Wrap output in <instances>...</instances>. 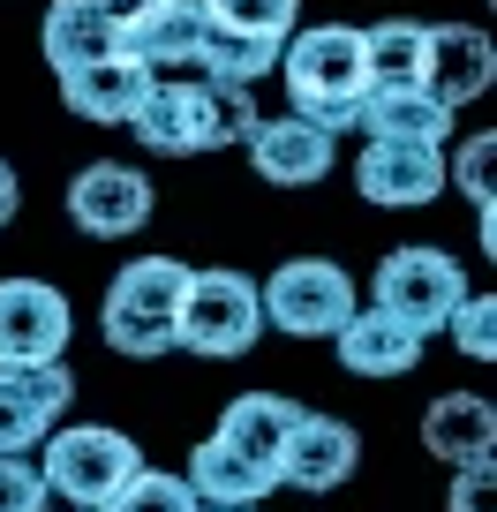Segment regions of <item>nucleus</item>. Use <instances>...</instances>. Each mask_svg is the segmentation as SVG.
I'll return each mask as SVG.
<instances>
[{"label":"nucleus","instance_id":"nucleus-1","mask_svg":"<svg viewBox=\"0 0 497 512\" xmlns=\"http://www.w3.org/2000/svg\"><path fill=\"white\" fill-rule=\"evenodd\" d=\"M257 98L234 91V83H211V76H166L151 83V98L136 106V136L144 151H226V144H249L257 136Z\"/></svg>","mask_w":497,"mask_h":512},{"label":"nucleus","instance_id":"nucleus-2","mask_svg":"<svg viewBox=\"0 0 497 512\" xmlns=\"http://www.w3.org/2000/svg\"><path fill=\"white\" fill-rule=\"evenodd\" d=\"M279 76H287V106L309 128L339 136L362 113V31L354 23H309L279 46Z\"/></svg>","mask_w":497,"mask_h":512},{"label":"nucleus","instance_id":"nucleus-3","mask_svg":"<svg viewBox=\"0 0 497 512\" xmlns=\"http://www.w3.org/2000/svg\"><path fill=\"white\" fill-rule=\"evenodd\" d=\"M181 294H189V264L181 256H136L106 287V347L151 362V354L181 347Z\"/></svg>","mask_w":497,"mask_h":512},{"label":"nucleus","instance_id":"nucleus-4","mask_svg":"<svg viewBox=\"0 0 497 512\" xmlns=\"http://www.w3.org/2000/svg\"><path fill=\"white\" fill-rule=\"evenodd\" d=\"M38 475H46V497L106 512L113 497H121L136 475H144V452H136V437L106 430V422H61V430L46 437V460H38Z\"/></svg>","mask_w":497,"mask_h":512},{"label":"nucleus","instance_id":"nucleus-5","mask_svg":"<svg viewBox=\"0 0 497 512\" xmlns=\"http://www.w3.org/2000/svg\"><path fill=\"white\" fill-rule=\"evenodd\" d=\"M264 339V302L257 279L234 272V264H211V272H189V294H181V347L204 354V362H241V354Z\"/></svg>","mask_w":497,"mask_h":512},{"label":"nucleus","instance_id":"nucleus-6","mask_svg":"<svg viewBox=\"0 0 497 512\" xmlns=\"http://www.w3.org/2000/svg\"><path fill=\"white\" fill-rule=\"evenodd\" d=\"M264 324H279L287 339H332L354 317V279L332 256H287L272 279H257Z\"/></svg>","mask_w":497,"mask_h":512},{"label":"nucleus","instance_id":"nucleus-7","mask_svg":"<svg viewBox=\"0 0 497 512\" xmlns=\"http://www.w3.org/2000/svg\"><path fill=\"white\" fill-rule=\"evenodd\" d=\"M467 294V272L460 256L445 249H392L385 264H377V279H369V309H385V317H400L407 332H445L452 302Z\"/></svg>","mask_w":497,"mask_h":512},{"label":"nucleus","instance_id":"nucleus-8","mask_svg":"<svg viewBox=\"0 0 497 512\" xmlns=\"http://www.w3.org/2000/svg\"><path fill=\"white\" fill-rule=\"evenodd\" d=\"M76 339V309L46 279H0V369H46Z\"/></svg>","mask_w":497,"mask_h":512},{"label":"nucleus","instance_id":"nucleus-9","mask_svg":"<svg viewBox=\"0 0 497 512\" xmlns=\"http://www.w3.org/2000/svg\"><path fill=\"white\" fill-rule=\"evenodd\" d=\"M204 31H211L204 0H144V8L121 23V53H129L151 83L196 76V61H204Z\"/></svg>","mask_w":497,"mask_h":512},{"label":"nucleus","instance_id":"nucleus-10","mask_svg":"<svg viewBox=\"0 0 497 512\" xmlns=\"http://www.w3.org/2000/svg\"><path fill=\"white\" fill-rule=\"evenodd\" d=\"M151 174L144 166H113V159H98V166H83L76 181H68V219L83 226L91 241H129V234H144L151 226Z\"/></svg>","mask_w":497,"mask_h":512},{"label":"nucleus","instance_id":"nucleus-11","mask_svg":"<svg viewBox=\"0 0 497 512\" xmlns=\"http://www.w3.org/2000/svg\"><path fill=\"white\" fill-rule=\"evenodd\" d=\"M68 400H76V377L68 362L46 369H0V460H31V445H46L61 430Z\"/></svg>","mask_w":497,"mask_h":512},{"label":"nucleus","instance_id":"nucleus-12","mask_svg":"<svg viewBox=\"0 0 497 512\" xmlns=\"http://www.w3.org/2000/svg\"><path fill=\"white\" fill-rule=\"evenodd\" d=\"M497 83V46L490 31H475V23H422V91L437 98V106H475L482 91Z\"/></svg>","mask_w":497,"mask_h":512},{"label":"nucleus","instance_id":"nucleus-13","mask_svg":"<svg viewBox=\"0 0 497 512\" xmlns=\"http://www.w3.org/2000/svg\"><path fill=\"white\" fill-rule=\"evenodd\" d=\"M362 467V437H354V422L339 415H302L287 430V445H279V490H339V482Z\"/></svg>","mask_w":497,"mask_h":512},{"label":"nucleus","instance_id":"nucleus-14","mask_svg":"<svg viewBox=\"0 0 497 512\" xmlns=\"http://www.w3.org/2000/svg\"><path fill=\"white\" fill-rule=\"evenodd\" d=\"M354 189L385 211H422L445 196V151L437 144H369L354 166Z\"/></svg>","mask_w":497,"mask_h":512},{"label":"nucleus","instance_id":"nucleus-15","mask_svg":"<svg viewBox=\"0 0 497 512\" xmlns=\"http://www.w3.org/2000/svg\"><path fill=\"white\" fill-rule=\"evenodd\" d=\"M332 144H339V136L309 128L302 113H279V121H257V136H249V166H257L272 189H317V181L332 174Z\"/></svg>","mask_w":497,"mask_h":512},{"label":"nucleus","instance_id":"nucleus-16","mask_svg":"<svg viewBox=\"0 0 497 512\" xmlns=\"http://www.w3.org/2000/svg\"><path fill=\"white\" fill-rule=\"evenodd\" d=\"M61 83V106L76 113V121H121L129 128L136 121V106L151 98V76L129 61V53H113V61H91V68H68V76H53Z\"/></svg>","mask_w":497,"mask_h":512},{"label":"nucleus","instance_id":"nucleus-17","mask_svg":"<svg viewBox=\"0 0 497 512\" xmlns=\"http://www.w3.org/2000/svg\"><path fill=\"white\" fill-rule=\"evenodd\" d=\"M332 339H339L347 377H407V369L422 362V332H407V324L385 317V309H354Z\"/></svg>","mask_w":497,"mask_h":512},{"label":"nucleus","instance_id":"nucleus-18","mask_svg":"<svg viewBox=\"0 0 497 512\" xmlns=\"http://www.w3.org/2000/svg\"><path fill=\"white\" fill-rule=\"evenodd\" d=\"M302 422V407L287 400V392H241V400H226L219 407V445L226 452H241V460H257V467H272L279 475V445H287V430Z\"/></svg>","mask_w":497,"mask_h":512},{"label":"nucleus","instance_id":"nucleus-19","mask_svg":"<svg viewBox=\"0 0 497 512\" xmlns=\"http://www.w3.org/2000/svg\"><path fill=\"white\" fill-rule=\"evenodd\" d=\"M422 445L445 467L490 460L497 452V407L482 400V392H445V400H430V415H422Z\"/></svg>","mask_w":497,"mask_h":512},{"label":"nucleus","instance_id":"nucleus-20","mask_svg":"<svg viewBox=\"0 0 497 512\" xmlns=\"http://www.w3.org/2000/svg\"><path fill=\"white\" fill-rule=\"evenodd\" d=\"M38 38H46L53 76L91 68V61H113V53H121V31H113V16L98 8V0H53L46 23H38Z\"/></svg>","mask_w":497,"mask_h":512},{"label":"nucleus","instance_id":"nucleus-21","mask_svg":"<svg viewBox=\"0 0 497 512\" xmlns=\"http://www.w3.org/2000/svg\"><path fill=\"white\" fill-rule=\"evenodd\" d=\"M354 121L369 128V144H437L452 136V106H437L430 91H362V113Z\"/></svg>","mask_w":497,"mask_h":512},{"label":"nucleus","instance_id":"nucleus-22","mask_svg":"<svg viewBox=\"0 0 497 512\" xmlns=\"http://www.w3.org/2000/svg\"><path fill=\"white\" fill-rule=\"evenodd\" d=\"M196 490V505H264V497L279 490L272 467L241 460V452H226L219 437H204V445L189 452V475H181Z\"/></svg>","mask_w":497,"mask_h":512},{"label":"nucleus","instance_id":"nucleus-23","mask_svg":"<svg viewBox=\"0 0 497 512\" xmlns=\"http://www.w3.org/2000/svg\"><path fill=\"white\" fill-rule=\"evenodd\" d=\"M362 91H422V23L392 16L362 31Z\"/></svg>","mask_w":497,"mask_h":512},{"label":"nucleus","instance_id":"nucleus-24","mask_svg":"<svg viewBox=\"0 0 497 512\" xmlns=\"http://www.w3.org/2000/svg\"><path fill=\"white\" fill-rule=\"evenodd\" d=\"M279 68V46L272 38H234V31H204V61H196V76L211 83H234V91H249L257 76H272Z\"/></svg>","mask_w":497,"mask_h":512},{"label":"nucleus","instance_id":"nucleus-25","mask_svg":"<svg viewBox=\"0 0 497 512\" xmlns=\"http://www.w3.org/2000/svg\"><path fill=\"white\" fill-rule=\"evenodd\" d=\"M302 0H204V23L211 31H234V38H272V46H287L294 31H302Z\"/></svg>","mask_w":497,"mask_h":512},{"label":"nucleus","instance_id":"nucleus-26","mask_svg":"<svg viewBox=\"0 0 497 512\" xmlns=\"http://www.w3.org/2000/svg\"><path fill=\"white\" fill-rule=\"evenodd\" d=\"M490 159H497V136H475V144H460L445 159V181H460L467 196H475L482 211V249H497V204H490Z\"/></svg>","mask_w":497,"mask_h":512},{"label":"nucleus","instance_id":"nucleus-27","mask_svg":"<svg viewBox=\"0 0 497 512\" xmlns=\"http://www.w3.org/2000/svg\"><path fill=\"white\" fill-rule=\"evenodd\" d=\"M445 332H452V347H460L467 362H490L497 354V294H460Z\"/></svg>","mask_w":497,"mask_h":512},{"label":"nucleus","instance_id":"nucleus-28","mask_svg":"<svg viewBox=\"0 0 497 512\" xmlns=\"http://www.w3.org/2000/svg\"><path fill=\"white\" fill-rule=\"evenodd\" d=\"M106 512H204V505H196V490H189L181 475H166V467H144V475H136L129 490L113 497Z\"/></svg>","mask_w":497,"mask_h":512},{"label":"nucleus","instance_id":"nucleus-29","mask_svg":"<svg viewBox=\"0 0 497 512\" xmlns=\"http://www.w3.org/2000/svg\"><path fill=\"white\" fill-rule=\"evenodd\" d=\"M445 512H497V460H467V467H452Z\"/></svg>","mask_w":497,"mask_h":512},{"label":"nucleus","instance_id":"nucleus-30","mask_svg":"<svg viewBox=\"0 0 497 512\" xmlns=\"http://www.w3.org/2000/svg\"><path fill=\"white\" fill-rule=\"evenodd\" d=\"M46 475L38 460H0V512H46Z\"/></svg>","mask_w":497,"mask_h":512},{"label":"nucleus","instance_id":"nucleus-31","mask_svg":"<svg viewBox=\"0 0 497 512\" xmlns=\"http://www.w3.org/2000/svg\"><path fill=\"white\" fill-rule=\"evenodd\" d=\"M16 211H23V181H16V166L0 159V226H16Z\"/></svg>","mask_w":497,"mask_h":512},{"label":"nucleus","instance_id":"nucleus-32","mask_svg":"<svg viewBox=\"0 0 497 512\" xmlns=\"http://www.w3.org/2000/svg\"><path fill=\"white\" fill-rule=\"evenodd\" d=\"M98 8H106V16H113V31H121V23H129L136 8H144V0H98Z\"/></svg>","mask_w":497,"mask_h":512},{"label":"nucleus","instance_id":"nucleus-33","mask_svg":"<svg viewBox=\"0 0 497 512\" xmlns=\"http://www.w3.org/2000/svg\"><path fill=\"white\" fill-rule=\"evenodd\" d=\"M204 512H264V505H204Z\"/></svg>","mask_w":497,"mask_h":512},{"label":"nucleus","instance_id":"nucleus-34","mask_svg":"<svg viewBox=\"0 0 497 512\" xmlns=\"http://www.w3.org/2000/svg\"><path fill=\"white\" fill-rule=\"evenodd\" d=\"M61 512H91V505H61Z\"/></svg>","mask_w":497,"mask_h":512}]
</instances>
